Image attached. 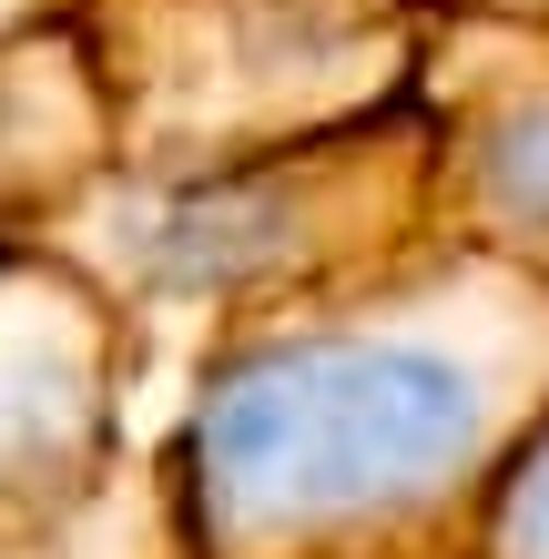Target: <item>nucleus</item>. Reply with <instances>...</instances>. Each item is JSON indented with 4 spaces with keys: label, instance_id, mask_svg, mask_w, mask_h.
<instances>
[{
    "label": "nucleus",
    "instance_id": "nucleus-1",
    "mask_svg": "<svg viewBox=\"0 0 549 559\" xmlns=\"http://www.w3.org/2000/svg\"><path fill=\"white\" fill-rule=\"evenodd\" d=\"M539 427L549 285L438 235L183 356L164 559H478Z\"/></svg>",
    "mask_w": 549,
    "mask_h": 559
},
{
    "label": "nucleus",
    "instance_id": "nucleus-2",
    "mask_svg": "<svg viewBox=\"0 0 549 559\" xmlns=\"http://www.w3.org/2000/svg\"><path fill=\"white\" fill-rule=\"evenodd\" d=\"M31 245L72 254L133 316L143 356L153 336L204 346L235 316L336 295L438 245V122L428 103H397L214 174H103Z\"/></svg>",
    "mask_w": 549,
    "mask_h": 559
},
{
    "label": "nucleus",
    "instance_id": "nucleus-3",
    "mask_svg": "<svg viewBox=\"0 0 549 559\" xmlns=\"http://www.w3.org/2000/svg\"><path fill=\"white\" fill-rule=\"evenodd\" d=\"M72 31L112 112V174H214L397 112L438 51L417 0H82Z\"/></svg>",
    "mask_w": 549,
    "mask_h": 559
},
{
    "label": "nucleus",
    "instance_id": "nucleus-4",
    "mask_svg": "<svg viewBox=\"0 0 549 559\" xmlns=\"http://www.w3.org/2000/svg\"><path fill=\"white\" fill-rule=\"evenodd\" d=\"M133 316L72 254L0 245V559H112L103 519L133 457Z\"/></svg>",
    "mask_w": 549,
    "mask_h": 559
},
{
    "label": "nucleus",
    "instance_id": "nucleus-5",
    "mask_svg": "<svg viewBox=\"0 0 549 559\" xmlns=\"http://www.w3.org/2000/svg\"><path fill=\"white\" fill-rule=\"evenodd\" d=\"M417 103L438 122V235L549 285V31L438 21Z\"/></svg>",
    "mask_w": 549,
    "mask_h": 559
},
{
    "label": "nucleus",
    "instance_id": "nucleus-6",
    "mask_svg": "<svg viewBox=\"0 0 549 559\" xmlns=\"http://www.w3.org/2000/svg\"><path fill=\"white\" fill-rule=\"evenodd\" d=\"M112 174V112L92 82L72 11L0 41V245L41 224Z\"/></svg>",
    "mask_w": 549,
    "mask_h": 559
},
{
    "label": "nucleus",
    "instance_id": "nucleus-7",
    "mask_svg": "<svg viewBox=\"0 0 549 559\" xmlns=\"http://www.w3.org/2000/svg\"><path fill=\"white\" fill-rule=\"evenodd\" d=\"M478 559H549V427L529 438L520 468H509L499 519H489V549H478Z\"/></svg>",
    "mask_w": 549,
    "mask_h": 559
},
{
    "label": "nucleus",
    "instance_id": "nucleus-8",
    "mask_svg": "<svg viewBox=\"0 0 549 559\" xmlns=\"http://www.w3.org/2000/svg\"><path fill=\"white\" fill-rule=\"evenodd\" d=\"M428 21H509V31H549V0H417Z\"/></svg>",
    "mask_w": 549,
    "mask_h": 559
},
{
    "label": "nucleus",
    "instance_id": "nucleus-9",
    "mask_svg": "<svg viewBox=\"0 0 549 559\" xmlns=\"http://www.w3.org/2000/svg\"><path fill=\"white\" fill-rule=\"evenodd\" d=\"M61 11H82V0H0V41L31 31V21H61Z\"/></svg>",
    "mask_w": 549,
    "mask_h": 559
}]
</instances>
